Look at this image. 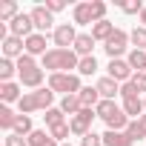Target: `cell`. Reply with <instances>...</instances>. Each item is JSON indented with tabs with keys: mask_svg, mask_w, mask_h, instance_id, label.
I'll list each match as a JSON object with an SVG mask.
<instances>
[{
	"mask_svg": "<svg viewBox=\"0 0 146 146\" xmlns=\"http://www.w3.org/2000/svg\"><path fill=\"white\" fill-rule=\"evenodd\" d=\"M80 66V57L75 54V49H49L43 54V69L49 75H57V72H78Z\"/></svg>",
	"mask_w": 146,
	"mask_h": 146,
	"instance_id": "obj_1",
	"label": "cell"
},
{
	"mask_svg": "<svg viewBox=\"0 0 146 146\" xmlns=\"http://www.w3.org/2000/svg\"><path fill=\"white\" fill-rule=\"evenodd\" d=\"M52 100H54V92H52L49 86L35 89V92H23V98L17 100V112H20V115L46 112V109H52Z\"/></svg>",
	"mask_w": 146,
	"mask_h": 146,
	"instance_id": "obj_2",
	"label": "cell"
},
{
	"mask_svg": "<svg viewBox=\"0 0 146 146\" xmlns=\"http://www.w3.org/2000/svg\"><path fill=\"white\" fill-rule=\"evenodd\" d=\"M17 78H20V86L26 89H43V69L37 66V60L32 54H23L17 60Z\"/></svg>",
	"mask_w": 146,
	"mask_h": 146,
	"instance_id": "obj_3",
	"label": "cell"
},
{
	"mask_svg": "<svg viewBox=\"0 0 146 146\" xmlns=\"http://www.w3.org/2000/svg\"><path fill=\"white\" fill-rule=\"evenodd\" d=\"M49 89L57 95H78L83 86H80V75L78 72H57V75H49Z\"/></svg>",
	"mask_w": 146,
	"mask_h": 146,
	"instance_id": "obj_4",
	"label": "cell"
},
{
	"mask_svg": "<svg viewBox=\"0 0 146 146\" xmlns=\"http://www.w3.org/2000/svg\"><path fill=\"white\" fill-rule=\"evenodd\" d=\"M95 117H98L95 109H80L75 117H69V129H72V135L86 137V135L92 132V120H95Z\"/></svg>",
	"mask_w": 146,
	"mask_h": 146,
	"instance_id": "obj_5",
	"label": "cell"
},
{
	"mask_svg": "<svg viewBox=\"0 0 146 146\" xmlns=\"http://www.w3.org/2000/svg\"><path fill=\"white\" fill-rule=\"evenodd\" d=\"M52 40H54V49H72L75 40H78L75 23H57L54 32H52Z\"/></svg>",
	"mask_w": 146,
	"mask_h": 146,
	"instance_id": "obj_6",
	"label": "cell"
},
{
	"mask_svg": "<svg viewBox=\"0 0 146 146\" xmlns=\"http://www.w3.org/2000/svg\"><path fill=\"white\" fill-rule=\"evenodd\" d=\"M126 46H129V35H126L123 29H117V32L103 43V52L109 54V60H120L123 52H126Z\"/></svg>",
	"mask_w": 146,
	"mask_h": 146,
	"instance_id": "obj_7",
	"label": "cell"
},
{
	"mask_svg": "<svg viewBox=\"0 0 146 146\" xmlns=\"http://www.w3.org/2000/svg\"><path fill=\"white\" fill-rule=\"evenodd\" d=\"M9 32H12L15 37H23V40H26V37H32L37 29H35V20H32V15H29V12H20V15H17L12 23H9Z\"/></svg>",
	"mask_w": 146,
	"mask_h": 146,
	"instance_id": "obj_8",
	"label": "cell"
},
{
	"mask_svg": "<svg viewBox=\"0 0 146 146\" xmlns=\"http://www.w3.org/2000/svg\"><path fill=\"white\" fill-rule=\"evenodd\" d=\"M0 52H3V57H9V60H20V57L26 54V40L9 35L3 43H0Z\"/></svg>",
	"mask_w": 146,
	"mask_h": 146,
	"instance_id": "obj_9",
	"label": "cell"
},
{
	"mask_svg": "<svg viewBox=\"0 0 146 146\" xmlns=\"http://www.w3.org/2000/svg\"><path fill=\"white\" fill-rule=\"evenodd\" d=\"M29 15H32V20H35V29H37L40 35H46V32L52 29V23H54V15H52L46 6H35ZM52 32H54V29H52Z\"/></svg>",
	"mask_w": 146,
	"mask_h": 146,
	"instance_id": "obj_10",
	"label": "cell"
},
{
	"mask_svg": "<svg viewBox=\"0 0 146 146\" xmlns=\"http://www.w3.org/2000/svg\"><path fill=\"white\" fill-rule=\"evenodd\" d=\"M106 69H109V78H112V80H117V83H129V80H132V75H135L132 66H129L123 57H120V60H109V66H106Z\"/></svg>",
	"mask_w": 146,
	"mask_h": 146,
	"instance_id": "obj_11",
	"label": "cell"
},
{
	"mask_svg": "<svg viewBox=\"0 0 146 146\" xmlns=\"http://www.w3.org/2000/svg\"><path fill=\"white\" fill-rule=\"evenodd\" d=\"M72 23L75 26H95L92 3H75V9H72Z\"/></svg>",
	"mask_w": 146,
	"mask_h": 146,
	"instance_id": "obj_12",
	"label": "cell"
},
{
	"mask_svg": "<svg viewBox=\"0 0 146 146\" xmlns=\"http://www.w3.org/2000/svg\"><path fill=\"white\" fill-rule=\"evenodd\" d=\"M95 89L100 92V98H103V100H115V95H120V83H117V80H112L109 75H106V78H100V80L95 83Z\"/></svg>",
	"mask_w": 146,
	"mask_h": 146,
	"instance_id": "obj_13",
	"label": "cell"
},
{
	"mask_svg": "<svg viewBox=\"0 0 146 146\" xmlns=\"http://www.w3.org/2000/svg\"><path fill=\"white\" fill-rule=\"evenodd\" d=\"M23 98V92H20V83H0V100H3V106H9V103H17Z\"/></svg>",
	"mask_w": 146,
	"mask_h": 146,
	"instance_id": "obj_14",
	"label": "cell"
},
{
	"mask_svg": "<svg viewBox=\"0 0 146 146\" xmlns=\"http://www.w3.org/2000/svg\"><path fill=\"white\" fill-rule=\"evenodd\" d=\"M95 43H98V40H95L92 35H78V40H75V46H72V49H75L78 57H92Z\"/></svg>",
	"mask_w": 146,
	"mask_h": 146,
	"instance_id": "obj_15",
	"label": "cell"
},
{
	"mask_svg": "<svg viewBox=\"0 0 146 146\" xmlns=\"http://www.w3.org/2000/svg\"><path fill=\"white\" fill-rule=\"evenodd\" d=\"M46 52H49V49H46V35L35 32L32 37H26V54H32V57H35V54H40V57H43Z\"/></svg>",
	"mask_w": 146,
	"mask_h": 146,
	"instance_id": "obj_16",
	"label": "cell"
},
{
	"mask_svg": "<svg viewBox=\"0 0 146 146\" xmlns=\"http://www.w3.org/2000/svg\"><path fill=\"white\" fill-rule=\"evenodd\" d=\"M123 112L132 117V120H137V117H143L146 115V106H143V98H123Z\"/></svg>",
	"mask_w": 146,
	"mask_h": 146,
	"instance_id": "obj_17",
	"label": "cell"
},
{
	"mask_svg": "<svg viewBox=\"0 0 146 146\" xmlns=\"http://www.w3.org/2000/svg\"><path fill=\"white\" fill-rule=\"evenodd\" d=\"M115 32H117V29H115V23H112V20H100V23H95V26H92V37H95L98 43H106Z\"/></svg>",
	"mask_w": 146,
	"mask_h": 146,
	"instance_id": "obj_18",
	"label": "cell"
},
{
	"mask_svg": "<svg viewBox=\"0 0 146 146\" xmlns=\"http://www.w3.org/2000/svg\"><path fill=\"white\" fill-rule=\"evenodd\" d=\"M78 98H80L83 109H98V103L103 100V98H100V92H98L95 86H83V89L78 92Z\"/></svg>",
	"mask_w": 146,
	"mask_h": 146,
	"instance_id": "obj_19",
	"label": "cell"
},
{
	"mask_svg": "<svg viewBox=\"0 0 146 146\" xmlns=\"http://www.w3.org/2000/svg\"><path fill=\"white\" fill-rule=\"evenodd\" d=\"M103 146H132V140H129L126 132H112V129H106V132H103Z\"/></svg>",
	"mask_w": 146,
	"mask_h": 146,
	"instance_id": "obj_20",
	"label": "cell"
},
{
	"mask_svg": "<svg viewBox=\"0 0 146 146\" xmlns=\"http://www.w3.org/2000/svg\"><path fill=\"white\" fill-rule=\"evenodd\" d=\"M60 109H63V115L75 117V115L83 109V103H80V98H78V95H66V98H60Z\"/></svg>",
	"mask_w": 146,
	"mask_h": 146,
	"instance_id": "obj_21",
	"label": "cell"
},
{
	"mask_svg": "<svg viewBox=\"0 0 146 146\" xmlns=\"http://www.w3.org/2000/svg\"><path fill=\"white\" fill-rule=\"evenodd\" d=\"M15 75H17V60L0 57V83H12Z\"/></svg>",
	"mask_w": 146,
	"mask_h": 146,
	"instance_id": "obj_22",
	"label": "cell"
},
{
	"mask_svg": "<svg viewBox=\"0 0 146 146\" xmlns=\"http://www.w3.org/2000/svg\"><path fill=\"white\" fill-rule=\"evenodd\" d=\"M126 63L132 66V72H146V52L143 49H132L126 54Z\"/></svg>",
	"mask_w": 146,
	"mask_h": 146,
	"instance_id": "obj_23",
	"label": "cell"
},
{
	"mask_svg": "<svg viewBox=\"0 0 146 146\" xmlns=\"http://www.w3.org/2000/svg\"><path fill=\"white\" fill-rule=\"evenodd\" d=\"M17 15H20V9H17L15 0H3L0 3V23H12Z\"/></svg>",
	"mask_w": 146,
	"mask_h": 146,
	"instance_id": "obj_24",
	"label": "cell"
},
{
	"mask_svg": "<svg viewBox=\"0 0 146 146\" xmlns=\"http://www.w3.org/2000/svg\"><path fill=\"white\" fill-rule=\"evenodd\" d=\"M95 112H98V117H100V120H103V123H106V120H109V117H112V115H117V112H120V106H117V103H115V100H100V103H98V109H95Z\"/></svg>",
	"mask_w": 146,
	"mask_h": 146,
	"instance_id": "obj_25",
	"label": "cell"
},
{
	"mask_svg": "<svg viewBox=\"0 0 146 146\" xmlns=\"http://www.w3.org/2000/svg\"><path fill=\"white\" fill-rule=\"evenodd\" d=\"M43 120H46V126H49V129H54V126L66 123V115H63V109H60V106H52V109H46Z\"/></svg>",
	"mask_w": 146,
	"mask_h": 146,
	"instance_id": "obj_26",
	"label": "cell"
},
{
	"mask_svg": "<svg viewBox=\"0 0 146 146\" xmlns=\"http://www.w3.org/2000/svg\"><path fill=\"white\" fill-rule=\"evenodd\" d=\"M15 135H23V137H29L32 132H35V126H32V115H17V120H15V129H12Z\"/></svg>",
	"mask_w": 146,
	"mask_h": 146,
	"instance_id": "obj_27",
	"label": "cell"
},
{
	"mask_svg": "<svg viewBox=\"0 0 146 146\" xmlns=\"http://www.w3.org/2000/svg\"><path fill=\"white\" fill-rule=\"evenodd\" d=\"M129 43H132L135 49H143V52H146V26H135V29L129 32Z\"/></svg>",
	"mask_w": 146,
	"mask_h": 146,
	"instance_id": "obj_28",
	"label": "cell"
},
{
	"mask_svg": "<svg viewBox=\"0 0 146 146\" xmlns=\"http://www.w3.org/2000/svg\"><path fill=\"white\" fill-rule=\"evenodd\" d=\"M15 120H17V115H15L9 106H0V129H3V132H12V129H15Z\"/></svg>",
	"mask_w": 146,
	"mask_h": 146,
	"instance_id": "obj_29",
	"label": "cell"
},
{
	"mask_svg": "<svg viewBox=\"0 0 146 146\" xmlns=\"http://www.w3.org/2000/svg\"><path fill=\"white\" fill-rule=\"evenodd\" d=\"M95 72H98V60H95V54H92V57H80L78 75H83V78H92Z\"/></svg>",
	"mask_w": 146,
	"mask_h": 146,
	"instance_id": "obj_30",
	"label": "cell"
},
{
	"mask_svg": "<svg viewBox=\"0 0 146 146\" xmlns=\"http://www.w3.org/2000/svg\"><path fill=\"white\" fill-rule=\"evenodd\" d=\"M117 6H120V12H123V15H140V12L146 9L140 0H117Z\"/></svg>",
	"mask_w": 146,
	"mask_h": 146,
	"instance_id": "obj_31",
	"label": "cell"
},
{
	"mask_svg": "<svg viewBox=\"0 0 146 146\" xmlns=\"http://www.w3.org/2000/svg\"><path fill=\"white\" fill-rule=\"evenodd\" d=\"M49 135H52L57 143H66V137L72 135V129H69V120H66V123H60V126H54V129H49Z\"/></svg>",
	"mask_w": 146,
	"mask_h": 146,
	"instance_id": "obj_32",
	"label": "cell"
},
{
	"mask_svg": "<svg viewBox=\"0 0 146 146\" xmlns=\"http://www.w3.org/2000/svg\"><path fill=\"white\" fill-rule=\"evenodd\" d=\"M89 3H92V15H95V23H100V20H106V3H103V0H89Z\"/></svg>",
	"mask_w": 146,
	"mask_h": 146,
	"instance_id": "obj_33",
	"label": "cell"
},
{
	"mask_svg": "<svg viewBox=\"0 0 146 146\" xmlns=\"http://www.w3.org/2000/svg\"><path fill=\"white\" fill-rule=\"evenodd\" d=\"M129 83L137 89V95H143V98H146V72H135Z\"/></svg>",
	"mask_w": 146,
	"mask_h": 146,
	"instance_id": "obj_34",
	"label": "cell"
},
{
	"mask_svg": "<svg viewBox=\"0 0 146 146\" xmlns=\"http://www.w3.org/2000/svg\"><path fill=\"white\" fill-rule=\"evenodd\" d=\"M80 146H103V135H98V132H89L86 137H80Z\"/></svg>",
	"mask_w": 146,
	"mask_h": 146,
	"instance_id": "obj_35",
	"label": "cell"
},
{
	"mask_svg": "<svg viewBox=\"0 0 146 146\" xmlns=\"http://www.w3.org/2000/svg\"><path fill=\"white\" fill-rule=\"evenodd\" d=\"M3 146H29V140H26L23 135H15V132H9V135H6V140H3Z\"/></svg>",
	"mask_w": 146,
	"mask_h": 146,
	"instance_id": "obj_36",
	"label": "cell"
},
{
	"mask_svg": "<svg viewBox=\"0 0 146 146\" xmlns=\"http://www.w3.org/2000/svg\"><path fill=\"white\" fill-rule=\"evenodd\" d=\"M126 135H129V140L135 143V140H140V137H146L143 132H140V126H137V120H132L129 126H126Z\"/></svg>",
	"mask_w": 146,
	"mask_h": 146,
	"instance_id": "obj_37",
	"label": "cell"
},
{
	"mask_svg": "<svg viewBox=\"0 0 146 146\" xmlns=\"http://www.w3.org/2000/svg\"><path fill=\"white\" fill-rule=\"evenodd\" d=\"M43 6H46L52 15H57V12H63V9H66V0H46Z\"/></svg>",
	"mask_w": 146,
	"mask_h": 146,
	"instance_id": "obj_38",
	"label": "cell"
},
{
	"mask_svg": "<svg viewBox=\"0 0 146 146\" xmlns=\"http://www.w3.org/2000/svg\"><path fill=\"white\" fill-rule=\"evenodd\" d=\"M120 98H140V95L132 83H120Z\"/></svg>",
	"mask_w": 146,
	"mask_h": 146,
	"instance_id": "obj_39",
	"label": "cell"
},
{
	"mask_svg": "<svg viewBox=\"0 0 146 146\" xmlns=\"http://www.w3.org/2000/svg\"><path fill=\"white\" fill-rule=\"evenodd\" d=\"M137 126H140V132L146 135V115H143V117H137Z\"/></svg>",
	"mask_w": 146,
	"mask_h": 146,
	"instance_id": "obj_40",
	"label": "cell"
},
{
	"mask_svg": "<svg viewBox=\"0 0 146 146\" xmlns=\"http://www.w3.org/2000/svg\"><path fill=\"white\" fill-rule=\"evenodd\" d=\"M140 26H146V9L140 12Z\"/></svg>",
	"mask_w": 146,
	"mask_h": 146,
	"instance_id": "obj_41",
	"label": "cell"
},
{
	"mask_svg": "<svg viewBox=\"0 0 146 146\" xmlns=\"http://www.w3.org/2000/svg\"><path fill=\"white\" fill-rule=\"evenodd\" d=\"M60 146H72V143H60Z\"/></svg>",
	"mask_w": 146,
	"mask_h": 146,
	"instance_id": "obj_42",
	"label": "cell"
},
{
	"mask_svg": "<svg viewBox=\"0 0 146 146\" xmlns=\"http://www.w3.org/2000/svg\"><path fill=\"white\" fill-rule=\"evenodd\" d=\"M143 106H146V98H143Z\"/></svg>",
	"mask_w": 146,
	"mask_h": 146,
	"instance_id": "obj_43",
	"label": "cell"
}]
</instances>
